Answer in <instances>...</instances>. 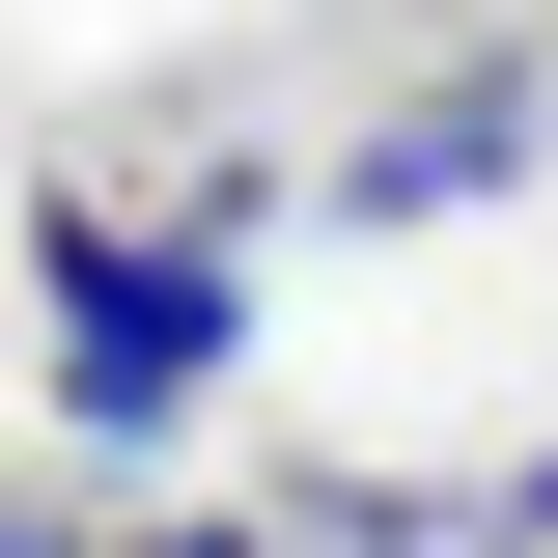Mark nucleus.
I'll return each instance as SVG.
<instances>
[{
    "instance_id": "nucleus-1",
    "label": "nucleus",
    "mask_w": 558,
    "mask_h": 558,
    "mask_svg": "<svg viewBox=\"0 0 558 558\" xmlns=\"http://www.w3.org/2000/svg\"><path fill=\"white\" fill-rule=\"evenodd\" d=\"M28 279H57V418L84 447H140V418H196L223 336H252V279H223V223H168V252H112V223H28Z\"/></svg>"
},
{
    "instance_id": "nucleus-2",
    "label": "nucleus",
    "mask_w": 558,
    "mask_h": 558,
    "mask_svg": "<svg viewBox=\"0 0 558 558\" xmlns=\"http://www.w3.org/2000/svg\"><path fill=\"white\" fill-rule=\"evenodd\" d=\"M502 140H531V84H447V112H391L336 168V223H447V196H502Z\"/></svg>"
},
{
    "instance_id": "nucleus-3",
    "label": "nucleus",
    "mask_w": 558,
    "mask_h": 558,
    "mask_svg": "<svg viewBox=\"0 0 558 558\" xmlns=\"http://www.w3.org/2000/svg\"><path fill=\"white\" fill-rule=\"evenodd\" d=\"M168 558H336V531H168Z\"/></svg>"
},
{
    "instance_id": "nucleus-4",
    "label": "nucleus",
    "mask_w": 558,
    "mask_h": 558,
    "mask_svg": "<svg viewBox=\"0 0 558 558\" xmlns=\"http://www.w3.org/2000/svg\"><path fill=\"white\" fill-rule=\"evenodd\" d=\"M0 558H84V531H57V502H0Z\"/></svg>"
}]
</instances>
